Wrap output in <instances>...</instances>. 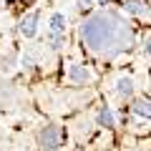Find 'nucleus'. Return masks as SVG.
<instances>
[{"instance_id": "obj_1", "label": "nucleus", "mask_w": 151, "mask_h": 151, "mask_svg": "<svg viewBox=\"0 0 151 151\" xmlns=\"http://www.w3.org/2000/svg\"><path fill=\"white\" fill-rule=\"evenodd\" d=\"M81 35L86 40V45L96 53H108L111 45H116V50H121L131 40L126 23L116 13H98V15L88 18L81 28Z\"/></svg>"}, {"instance_id": "obj_2", "label": "nucleus", "mask_w": 151, "mask_h": 151, "mask_svg": "<svg viewBox=\"0 0 151 151\" xmlns=\"http://www.w3.org/2000/svg\"><path fill=\"white\" fill-rule=\"evenodd\" d=\"M60 141H63V131H60V126H45L43 131H40V146H43L45 151H55L60 146Z\"/></svg>"}, {"instance_id": "obj_3", "label": "nucleus", "mask_w": 151, "mask_h": 151, "mask_svg": "<svg viewBox=\"0 0 151 151\" xmlns=\"http://www.w3.org/2000/svg\"><path fill=\"white\" fill-rule=\"evenodd\" d=\"M18 30H20L25 38H33L35 30H38V13H28V15L20 20V28H18Z\"/></svg>"}, {"instance_id": "obj_4", "label": "nucleus", "mask_w": 151, "mask_h": 151, "mask_svg": "<svg viewBox=\"0 0 151 151\" xmlns=\"http://www.w3.org/2000/svg\"><path fill=\"white\" fill-rule=\"evenodd\" d=\"M68 78H70V81L86 83V81H91V70L83 68V65H70V68H68Z\"/></svg>"}, {"instance_id": "obj_5", "label": "nucleus", "mask_w": 151, "mask_h": 151, "mask_svg": "<svg viewBox=\"0 0 151 151\" xmlns=\"http://www.w3.org/2000/svg\"><path fill=\"white\" fill-rule=\"evenodd\" d=\"M96 121H98V126H103V129H113V111L108 106H103L101 111H98V116H96Z\"/></svg>"}, {"instance_id": "obj_6", "label": "nucleus", "mask_w": 151, "mask_h": 151, "mask_svg": "<svg viewBox=\"0 0 151 151\" xmlns=\"http://www.w3.org/2000/svg\"><path fill=\"white\" fill-rule=\"evenodd\" d=\"M50 30L53 33H63L65 30V15L63 13H53V15H50Z\"/></svg>"}, {"instance_id": "obj_7", "label": "nucleus", "mask_w": 151, "mask_h": 151, "mask_svg": "<svg viewBox=\"0 0 151 151\" xmlns=\"http://www.w3.org/2000/svg\"><path fill=\"white\" fill-rule=\"evenodd\" d=\"M126 13H131V15H144L146 13L144 0H126Z\"/></svg>"}, {"instance_id": "obj_8", "label": "nucleus", "mask_w": 151, "mask_h": 151, "mask_svg": "<svg viewBox=\"0 0 151 151\" xmlns=\"http://www.w3.org/2000/svg\"><path fill=\"white\" fill-rule=\"evenodd\" d=\"M116 91H119V96H131V93H134V81H131V78H119Z\"/></svg>"}, {"instance_id": "obj_9", "label": "nucleus", "mask_w": 151, "mask_h": 151, "mask_svg": "<svg viewBox=\"0 0 151 151\" xmlns=\"http://www.w3.org/2000/svg\"><path fill=\"white\" fill-rule=\"evenodd\" d=\"M134 113L141 119H151V103L149 101H136L134 103Z\"/></svg>"}, {"instance_id": "obj_10", "label": "nucleus", "mask_w": 151, "mask_h": 151, "mask_svg": "<svg viewBox=\"0 0 151 151\" xmlns=\"http://www.w3.org/2000/svg\"><path fill=\"white\" fill-rule=\"evenodd\" d=\"M50 43H53V48H60V45H63V38H60V35H53V38H50Z\"/></svg>"}, {"instance_id": "obj_11", "label": "nucleus", "mask_w": 151, "mask_h": 151, "mask_svg": "<svg viewBox=\"0 0 151 151\" xmlns=\"http://www.w3.org/2000/svg\"><path fill=\"white\" fill-rule=\"evenodd\" d=\"M144 50L151 55V38H146V43H144Z\"/></svg>"}, {"instance_id": "obj_12", "label": "nucleus", "mask_w": 151, "mask_h": 151, "mask_svg": "<svg viewBox=\"0 0 151 151\" xmlns=\"http://www.w3.org/2000/svg\"><path fill=\"white\" fill-rule=\"evenodd\" d=\"M101 3H103V5H106V3H108V0H101Z\"/></svg>"}, {"instance_id": "obj_13", "label": "nucleus", "mask_w": 151, "mask_h": 151, "mask_svg": "<svg viewBox=\"0 0 151 151\" xmlns=\"http://www.w3.org/2000/svg\"><path fill=\"white\" fill-rule=\"evenodd\" d=\"M0 10H3V5H0Z\"/></svg>"}]
</instances>
